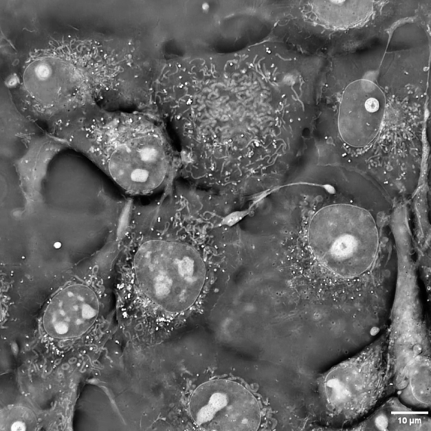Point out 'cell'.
<instances>
[{"instance_id":"1","label":"cell","mask_w":431,"mask_h":431,"mask_svg":"<svg viewBox=\"0 0 431 431\" xmlns=\"http://www.w3.org/2000/svg\"><path fill=\"white\" fill-rule=\"evenodd\" d=\"M307 235L313 258L337 275L353 273L395 255L383 245L373 214L354 203L321 208L311 217Z\"/></svg>"},{"instance_id":"8","label":"cell","mask_w":431,"mask_h":431,"mask_svg":"<svg viewBox=\"0 0 431 431\" xmlns=\"http://www.w3.org/2000/svg\"><path fill=\"white\" fill-rule=\"evenodd\" d=\"M36 419L34 412L24 407H13L2 411L1 429L5 430H34Z\"/></svg>"},{"instance_id":"6","label":"cell","mask_w":431,"mask_h":431,"mask_svg":"<svg viewBox=\"0 0 431 431\" xmlns=\"http://www.w3.org/2000/svg\"><path fill=\"white\" fill-rule=\"evenodd\" d=\"M113 175L126 188L146 192L157 187L166 172L164 153L157 144L119 148L111 161Z\"/></svg>"},{"instance_id":"2","label":"cell","mask_w":431,"mask_h":431,"mask_svg":"<svg viewBox=\"0 0 431 431\" xmlns=\"http://www.w3.org/2000/svg\"><path fill=\"white\" fill-rule=\"evenodd\" d=\"M133 268L140 289L169 313L190 308L200 294L206 269L192 247L177 242L151 241L136 252Z\"/></svg>"},{"instance_id":"5","label":"cell","mask_w":431,"mask_h":431,"mask_svg":"<svg viewBox=\"0 0 431 431\" xmlns=\"http://www.w3.org/2000/svg\"><path fill=\"white\" fill-rule=\"evenodd\" d=\"M98 311L99 302L93 290L83 284L70 285L50 300L43 316V327L56 339L78 338L92 327Z\"/></svg>"},{"instance_id":"3","label":"cell","mask_w":431,"mask_h":431,"mask_svg":"<svg viewBox=\"0 0 431 431\" xmlns=\"http://www.w3.org/2000/svg\"><path fill=\"white\" fill-rule=\"evenodd\" d=\"M195 424L205 430H256L261 414L256 397L241 384L214 379L199 386L189 401Z\"/></svg>"},{"instance_id":"7","label":"cell","mask_w":431,"mask_h":431,"mask_svg":"<svg viewBox=\"0 0 431 431\" xmlns=\"http://www.w3.org/2000/svg\"><path fill=\"white\" fill-rule=\"evenodd\" d=\"M360 365H342L332 370L326 377L324 389L329 402L335 408L348 409L349 403L353 402V398L360 396L362 391L366 392L369 379L373 375H369L365 366ZM359 398V397H358Z\"/></svg>"},{"instance_id":"4","label":"cell","mask_w":431,"mask_h":431,"mask_svg":"<svg viewBox=\"0 0 431 431\" xmlns=\"http://www.w3.org/2000/svg\"><path fill=\"white\" fill-rule=\"evenodd\" d=\"M385 111V95L375 82L366 79L351 82L339 107L338 130L343 141L355 148L369 145L381 129Z\"/></svg>"}]
</instances>
